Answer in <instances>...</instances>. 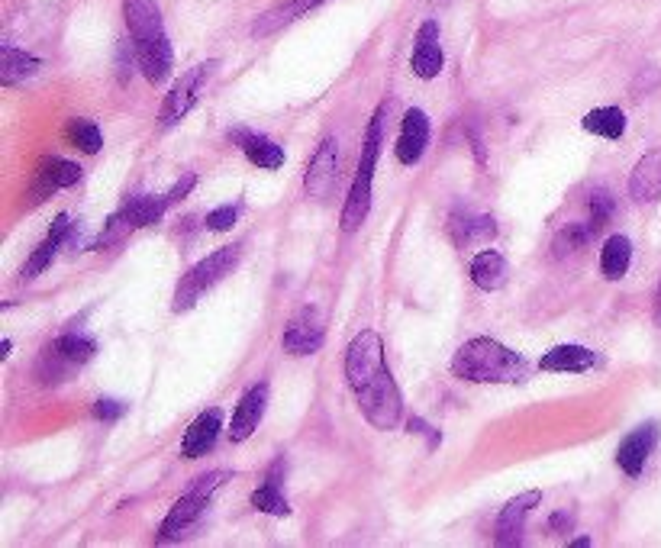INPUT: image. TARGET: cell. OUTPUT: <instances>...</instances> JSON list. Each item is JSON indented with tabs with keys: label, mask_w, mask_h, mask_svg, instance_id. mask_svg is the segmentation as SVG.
Listing matches in <instances>:
<instances>
[{
	"label": "cell",
	"mask_w": 661,
	"mask_h": 548,
	"mask_svg": "<svg viewBox=\"0 0 661 548\" xmlns=\"http://www.w3.org/2000/svg\"><path fill=\"white\" fill-rule=\"evenodd\" d=\"M346 381L365 420L387 432L404 416V397L384 362V342L375 329H362L346 349Z\"/></svg>",
	"instance_id": "1"
},
{
	"label": "cell",
	"mask_w": 661,
	"mask_h": 548,
	"mask_svg": "<svg viewBox=\"0 0 661 548\" xmlns=\"http://www.w3.org/2000/svg\"><path fill=\"white\" fill-rule=\"evenodd\" d=\"M123 20L133 39L136 65L149 84H162L175 68V52L165 33L162 7L155 0H123Z\"/></svg>",
	"instance_id": "2"
},
{
	"label": "cell",
	"mask_w": 661,
	"mask_h": 548,
	"mask_svg": "<svg viewBox=\"0 0 661 548\" xmlns=\"http://www.w3.org/2000/svg\"><path fill=\"white\" fill-rule=\"evenodd\" d=\"M452 374L458 381L471 384H520L526 381L529 365L520 352L507 349L497 339H468L462 349L452 355Z\"/></svg>",
	"instance_id": "3"
},
{
	"label": "cell",
	"mask_w": 661,
	"mask_h": 548,
	"mask_svg": "<svg viewBox=\"0 0 661 548\" xmlns=\"http://www.w3.org/2000/svg\"><path fill=\"white\" fill-rule=\"evenodd\" d=\"M384 113H387V107L381 104L368 123V133L362 142V158H358V171L352 178L346 207H342V233H355L371 213V181H375V168H378L381 146H384Z\"/></svg>",
	"instance_id": "4"
},
{
	"label": "cell",
	"mask_w": 661,
	"mask_h": 548,
	"mask_svg": "<svg viewBox=\"0 0 661 548\" xmlns=\"http://www.w3.org/2000/svg\"><path fill=\"white\" fill-rule=\"evenodd\" d=\"M239 258H242V245H223V249L207 255L204 262H197L188 274H181V281L175 287V300H171V310L175 313L194 310L197 300L204 297L210 287H217L226 274H233Z\"/></svg>",
	"instance_id": "5"
},
{
	"label": "cell",
	"mask_w": 661,
	"mask_h": 548,
	"mask_svg": "<svg viewBox=\"0 0 661 548\" xmlns=\"http://www.w3.org/2000/svg\"><path fill=\"white\" fill-rule=\"evenodd\" d=\"M223 481H226V471H210V474H204V478H197L194 487L165 516V523H162V529H158L155 542L165 545V542H178V539L188 536V532L200 523V516L207 513L210 497L217 494Z\"/></svg>",
	"instance_id": "6"
},
{
	"label": "cell",
	"mask_w": 661,
	"mask_h": 548,
	"mask_svg": "<svg viewBox=\"0 0 661 548\" xmlns=\"http://www.w3.org/2000/svg\"><path fill=\"white\" fill-rule=\"evenodd\" d=\"M220 62H204V65H194L191 71H184V75L171 84V91L165 94V104L158 110V126L162 129H171L178 126L184 117L191 113V107L197 104L200 91H204V84L210 81V75L217 71Z\"/></svg>",
	"instance_id": "7"
},
{
	"label": "cell",
	"mask_w": 661,
	"mask_h": 548,
	"mask_svg": "<svg viewBox=\"0 0 661 548\" xmlns=\"http://www.w3.org/2000/svg\"><path fill=\"white\" fill-rule=\"evenodd\" d=\"M81 181V165L78 162H68L62 155H42L36 162V171H33V184H30V200H26V207H39L46 204V200L62 191V187H75Z\"/></svg>",
	"instance_id": "8"
},
{
	"label": "cell",
	"mask_w": 661,
	"mask_h": 548,
	"mask_svg": "<svg viewBox=\"0 0 661 548\" xmlns=\"http://www.w3.org/2000/svg\"><path fill=\"white\" fill-rule=\"evenodd\" d=\"M336 181H339V142H336V136H326L307 162L304 191L313 200H326L329 194H333Z\"/></svg>",
	"instance_id": "9"
},
{
	"label": "cell",
	"mask_w": 661,
	"mask_h": 548,
	"mask_svg": "<svg viewBox=\"0 0 661 548\" xmlns=\"http://www.w3.org/2000/svg\"><path fill=\"white\" fill-rule=\"evenodd\" d=\"M323 342H326V326H323V316L316 307L297 310L294 320L287 323L284 336H281L284 352H291V355H313L323 349Z\"/></svg>",
	"instance_id": "10"
},
{
	"label": "cell",
	"mask_w": 661,
	"mask_h": 548,
	"mask_svg": "<svg viewBox=\"0 0 661 548\" xmlns=\"http://www.w3.org/2000/svg\"><path fill=\"white\" fill-rule=\"evenodd\" d=\"M442 68H445V52H442V42H439V23L426 20L420 30H416L410 71L420 81H433V78L442 75Z\"/></svg>",
	"instance_id": "11"
},
{
	"label": "cell",
	"mask_w": 661,
	"mask_h": 548,
	"mask_svg": "<svg viewBox=\"0 0 661 548\" xmlns=\"http://www.w3.org/2000/svg\"><path fill=\"white\" fill-rule=\"evenodd\" d=\"M426 146H429V117L420 107H410L404 113V120H400V136L394 146L397 162L407 168L420 165V158L426 155Z\"/></svg>",
	"instance_id": "12"
},
{
	"label": "cell",
	"mask_w": 661,
	"mask_h": 548,
	"mask_svg": "<svg viewBox=\"0 0 661 548\" xmlns=\"http://www.w3.org/2000/svg\"><path fill=\"white\" fill-rule=\"evenodd\" d=\"M658 445V423H642L629 432V436L620 442V449H616V465L626 474V478H639L645 471V461L655 452Z\"/></svg>",
	"instance_id": "13"
},
{
	"label": "cell",
	"mask_w": 661,
	"mask_h": 548,
	"mask_svg": "<svg viewBox=\"0 0 661 548\" xmlns=\"http://www.w3.org/2000/svg\"><path fill=\"white\" fill-rule=\"evenodd\" d=\"M168 207H171L168 194H133V197L123 200L120 210L113 216H117L126 233H136V229L162 223V216L168 213Z\"/></svg>",
	"instance_id": "14"
},
{
	"label": "cell",
	"mask_w": 661,
	"mask_h": 548,
	"mask_svg": "<svg viewBox=\"0 0 661 548\" xmlns=\"http://www.w3.org/2000/svg\"><path fill=\"white\" fill-rule=\"evenodd\" d=\"M542 503V490H526V494L513 497L497 516V529H494V542L497 545H520L523 542V523L526 516L533 513Z\"/></svg>",
	"instance_id": "15"
},
{
	"label": "cell",
	"mask_w": 661,
	"mask_h": 548,
	"mask_svg": "<svg viewBox=\"0 0 661 548\" xmlns=\"http://www.w3.org/2000/svg\"><path fill=\"white\" fill-rule=\"evenodd\" d=\"M265 407H268V384L258 381V384H252L249 391L239 397L236 410H233V423H229V439L246 442L252 432L258 429V423H262Z\"/></svg>",
	"instance_id": "16"
},
{
	"label": "cell",
	"mask_w": 661,
	"mask_h": 548,
	"mask_svg": "<svg viewBox=\"0 0 661 548\" xmlns=\"http://www.w3.org/2000/svg\"><path fill=\"white\" fill-rule=\"evenodd\" d=\"M220 429H223V410L220 407H210L197 416V420L188 426L181 439V455L184 458H204L207 452H213V445L220 439Z\"/></svg>",
	"instance_id": "17"
},
{
	"label": "cell",
	"mask_w": 661,
	"mask_h": 548,
	"mask_svg": "<svg viewBox=\"0 0 661 548\" xmlns=\"http://www.w3.org/2000/svg\"><path fill=\"white\" fill-rule=\"evenodd\" d=\"M71 216L68 213H59L52 220V226H49V233H46V239H42L39 245H36V252L30 255V262L23 265V271H20V278L23 281H30V278H36V274H42L49 265H52V258L59 255V249L65 245V239L71 236Z\"/></svg>",
	"instance_id": "18"
},
{
	"label": "cell",
	"mask_w": 661,
	"mask_h": 548,
	"mask_svg": "<svg viewBox=\"0 0 661 548\" xmlns=\"http://www.w3.org/2000/svg\"><path fill=\"white\" fill-rule=\"evenodd\" d=\"M229 142H236V146L242 149V155H246L255 168L278 171L284 165V149L268 136L249 133V129H233V133H229Z\"/></svg>",
	"instance_id": "19"
},
{
	"label": "cell",
	"mask_w": 661,
	"mask_h": 548,
	"mask_svg": "<svg viewBox=\"0 0 661 548\" xmlns=\"http://www.w3.org/2000/svg\"><path fill=\"white\" fill-rule=\"evenodd\" d=\"M629 197L636 204H652L661 197V149L645 152L629 175Z\"/></svg>",
	"instance_id": "20"
},
{
	"label": "cell",
	"mask_w": 661,
	"mask_h": 548,
	"mask_svg": "<svg viewBox=\"0 0 661 548\" xmlns=\"http://www.w3.org/2000/svg\"><path fill=\"white\" fill-rule=\"evenodd\" d=\"M287 474V461L284 455L271 461V468L265 474V484L255 490L252 494V507L258 513H268V516H291V503H287V497L281 494V481Z\"/></svg>",
	"instance_id": "21"
},
{
	"label": "cell",
	"mask_w": 661,
	"mask_h": 548,
	"mask_svg": "<svg viewBox=\"0 0 661 548\" xmlns=\"http://www.w3.org/2000/svg\"><path fill=\"white\" fill-rule=\"evenodd\" d=\"M597 365V355L584 345H555L542 358H539V371H552V374H581L591 371Z\"/></svg>",
	"instance_id": "22"
},
{
	"label": "cell",
	"mask_w": 661,
	"mask_h": 548,
	"mask_svg": "<svg viewBox=\"0 0 661 548\" xmlns=\"http://www.w3.org/2000/svg\"><path fill=\"white\" fill-rule=\"evenodd\" d=\"M468 274H471L474 287H481V291H500V287L507 284V274H510L507 258L500 252H494V249H484V252H478L471 258Z\"/></svg>",
	"instance_id": "23"
},
{
	"label": "cell",
	"mask_w": 661,
	"mask_h": 548,
	"mask_svg": "<svg viewBox=\"0 0 661 548\" xmlns=\"http://www.w3.org/2000/svg\"><path fill=\"white\" fill-rule=\"evenodd\" d=\"M320 4H323V0H287V4H281V7H275V10H268V13H262V17L255 20L252 36L275 33V30H281V26L300 20L304 13H310L313 7H320Z\"/></svg>",
	"instance_id": "24"
},
{
	"label": "cell",
	"mask_w": 661,
	"mask_h": 548,
	"mask_svg": "<svg viewBox=\"0 0 661 548\" xmlns=\"http://www.w3.org/2000/svg\"><path fill=\"white\" fill-rule=\"evenodd\" d=\"M632 265V242L629 236H610L600 249V274L607 281H620L626 278V271Z\"/></svg>",
	"instance_id": "25"
},
{
	"label": "cell",
	"mask_w": 661,
	"mask_h": 548,
	"mask_svg": "<svg viewBox=\"0 0 661 548\" xmlns=\"http://www.w3.org/2000/svg\"><path fill=\"white\" fill-rule=\"evenodd\" d=\"M581 126L591 136L616 142V139H623V133H626V113L620 107H594L591 113H584Z\"/></svg>",
	"instance_id": "26"
},
{
	"label": "cell",
	"mask_w": 661,
	"mask_h": 548,
	"mask_svg": "<svg viewBox=\"0 0 661 548\" xmlns=\"http://www.w3.org/2000/svg\"><path fill=\"white\" fill-rule=\"evenodd\" d=\"M39 68H42V62L36 59V55H26L17 46H10V42L0 49V81H4L7 88L10 84H20L26 78H33Z\"/></svg>",
	"instance_id": "27"
},
{
	"label": "cell",
	"mask_w": 661,
	"mask_h": 548,
	"mask_svg": "<svg viewBox=\"0 0 661 548\" xmlns=\"http://www.w3.org/2000/svg\"><path fill=\"white\" fill-rule=\"evenodd\" d=\"M52 349L59 352L71 368H81L97 355V342L91 336H84V333H65V336H59L52 342Z\"/></svg>",
	"instance_id": "28"
},
{
	"label": "cell",
	"mask_w": 661,
	"mask_h": 548,
	"mask_svg": "<svg viewBox=\"0 0 661 548\" xmlns=\"http://www.w3.org/2000/svg\"><path fill=\"white\" fill-rule=\"evenodd\" d=\"M65 139L84 155H97L100 149H104V133H100V126L94 120H84V117H75L65 123Z\"/></svg>",
	"instance_id": "29"
},
{
	"label": "cell",
	"mask_w": 661,
	"mask_h": 548,
	"mask_svg": "<svg viewBox=\"0 0 661 548\" xmlns=\"http://www.w3.org/2000/svg\"><path fill=\"white\" fill-rule=\"evenodd\" d=\"M452 233H455L458 245H468V242H478V239H494L497 223L491 220V216H455Z\"/></svg>",
	"instance_id": "30"
},
{
	"label": "cell",
	"mask_w": 661,
	"mask_h": 548,
	"mask_svg": "<svg viewBox=\"0 0 661 548\" xmlns=\"http://www.w3.org/2000/svg\"><path fill=\"white\" fill-rule=\"evenodd\" d=\"M594 233H597V229H594L591 223H568L562 233L555 236V242H552L555 258H565V255H571V252L584 249V245L591 242Z\"/></svg>",
	"instance_id": "31"
},
{
	"label": "cell",
	"mask_w": 661,
	"mask_h": 548,
	"mask_svg": "<svg viewBox=\"0 0 661 548\" xmlns=\"http://www.w3.org/2000/svg\"><path fill=\"white\" fill-rule=\"evenodd\" d=\"M587 207H591V226L594 229H603L610 223V216L616 210V200L610 191H603V187H597V191L591 194V200H587Z\"/></svg>",
	"instance_id": "32"
},
{
	"label": "cell",
	"mask_w": 661,
	"mask_h": 548,
	"mask_svg": "<svg viewBox=\"0 0 661 548\" xmlns=\"http://www.w3.org/2000/svg\"><path fill=\"white\" fill-rule=\"evenodd\" d=\"M126 403L123 400H113V397H100V400H94V420H100V423H117V420H123L126 416Z\"/></svg>",
	"instance_id": "33"
},
{
	"label": "cell",
	"mask_w": 661,
	"mask_h": 548,
	"mask_svg": "<svg viewBox=\"0 0 661 548\" xmlns=\"http://www.w3.org/2000/svg\"><path fill=\"white\" fill-rule=\"evenodd\" d=\"M236 220H239V207L226 204V207H217L207 213V229L210 233H226V229L236 226Z\"/></svg>",
	"instance_id": "34"
},
{
	"label": "cell",
	"mask_w": 661,
	"mask_h": 548,
	"mask_svg": "<svg viewBox=\"0 0 661 548\" xmlns=\"http://www.w3.org/2000/svg\"><path fill=\"white\" fill-rule=\"evenodd\" d=\"M407 429H410V436H423L426 439V449L433 452V449H439V442H442V432L439 429H433L426 420H420V416H413V420L407 423Z\"/></svg>",
	"instance_id": "35"
},
{
	"label": "cell",
	"mask_w": 661,
	"mask_h": 548,
	"mask_svg": "<svg viewBox=\"0 0 661 548\" xmlns=\"http://www.w3.org/2000/svg\"><path fill=\"white\" fill-rule=\"evenodd\" d=\"M133 62H136V52H129V42H120V49H117V75H120V84H129V78H133Z\"/></svg>",
	"instance_id": "36"
},
{
	"label": "cell",
	"mask_w": 661,
	"mask_h": 548,
	"mask_svg": "<svg viewBox=\"0 0 661 548\" xmlns=\"http://www.w3.org/2000/svg\"><path fill=\"white\" fill-rule=\"evenodd\" d=\"M549 526H552V532H568L571 529V516L568 513H555L549 519Z\"/></svg>",
	"instance_id": "37"
},
{
	"label": "cell",
	"mask_w": 661,
	"mask_h": 548,
	"mask_svg": "<svg viewBox=\"0 0 661 548\" xmlns=\"http://www.w3.org/2000/svg\"><path fill=\"white\" fill-rule=\"evenodd\" d=\"M468 136H471V149H474V158H478V162L484 165V162H487V158H484V142H481V136H478V133H474V129H471V133H468Z\"/></svg>",
	"instance_id": "38"
},
{
	"label": "cell",
	"mask_w": 661,
	"mask_h": 548,
	"mask_svg": "<svg viewBox=\"0 0 661 548\" xmlns=\"http://www.w3.org/2000/svg\"><path fill=\"white\" fill-rule=\"evenodd\" d=\"M655 323L661 326V284H658V294H655Z\"/></svg>",
	"instance_id": "39"
},
{
	"label": "cell",
	"mask_w": 661,
	"mask_h": 548,
	"mask_svg": "<svg viewBox=\"0 0 661 548\" xmlns=\"http://www.w3.org/2000/svg\"><path fill=\"white\" fill-rule=\"evenodd\" d=\"M10 349H13V342H10V339H4V345H0V355L7 358V355H10Z\"/></svg>",
	"instance_id": "40"
},
{
	"label": "cell",
	"mask_w": 661,
	"mask_h": 548,
	"mask_svg": "<svg viewBox=\"0 0 661 548\" xmlns=\"http://www.w3.org/2000/svg\"><path fill=\"white\" fill-rule=\"evenodd\" d=\"M571 545H574V548H587V545H591V539H574Z\"/></svg>",
	"instance_id": "41"
},
{
	"label": "cell",
	"mask_w": 661,
	"mask_h": 548,
	"mask_svg": "<svg viewBox=\"0 0 661 548\" xmlns=\"http://www.w3.org/2000/svg\"><path fill=\"white\" fill-rule=\"evenodd\" d=\"M429 4H439V7H445V4H452V0H429Z\"/></svg>",
	"instance_id": "42"
},
{
	"label": "cell",
	"mask_w": 661,
	"mask_h": 548,
	"mask_svg": "<svg viewBox=\"0 0 661 548\" xmlns=\"http://www.w3.org/2000/svg\"><path fill=\"white\" fill-rule=\"evenodd\" d=\"M323 4H326V0H323Z\"/></svg>",
	"instance_id": "43"
}]
</instances>
